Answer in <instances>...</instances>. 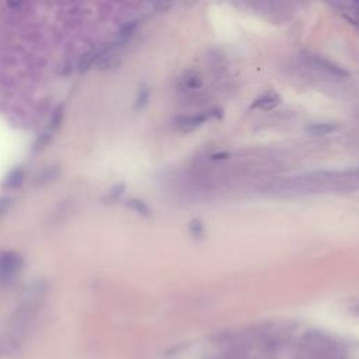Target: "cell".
<instances>
[{
    "instance_id": "obj_1",
    "label": "cell",
    "mask_w": 359,
    "mask_h": 359,
    "mask_svg": "<svg viewBox=\"0 0 359 359\" xmlns=\"http://www.w3.org/2000/svg\"><path fill=\"white\" fill-rule=\"evenodd\" d=\"M218 111H209V112H204V114H194V115H181L174 119V125L178 131L181 132H191L196 129L198 126L205 124L209 118L219 117V114H216Z\"/></svg>"
},
{
    "instance_id": "obj_2",
    "label": "cell",
    "mask_w": 359,
    "mask_h": 359,
    "mask_svg": "<svg viewBox=\"0 0 359 359\" xmlns=\"http://www.w3.org/2000/svg\"><path fill=\"white\" fill-rule=\"evenodd\" d=\"M23 267V258L17 252L6 251L0 255V276L1 278H11L16 275Z\"/></svg>"
},
{
    "instance_id": "obj_3",
    "label": "cell",
    "mask_w": 359,
    "mask_h": 359,
    "mask_svg": "<svg viewBox=\"0 0 359 359\" xmlns=\"http://www.w3.org/2000/svg\"><path fill=\"white\" fill-rule=\"evenodd\" d=\"M311 60H313V63L317 66V68L323 69V70H326L327 73H330L332 76H335V78H348L350 76V72H347L344 68H341L340 65H337L335 62H332L331 59L326 58V56H321V55H311Z\"/></svg>"
},
{
    "instance_id": "obj_4",
    "label": "cell",
    "mask_w": 359,
    "mask_h": 359,
    "mask_svg": "<svg viewBox=\"0 0 359 359\" xmlns=\"http://www.w3.org/2000/svg\"><path fill=\"white\" fill-rule=\"evenodd\" d=\"M279 104H281V96L276 94L275 91H267V93L261 94L252 103L251 110L260 108V110H264V111H270V110L278 107Z\"/></svg>"
},
{
    "instance_id": "obj_5",
    "label": "cell",
    "mask_w": 359,
    "mask_h": 359,
    "mask_svg": "<svg viewBox=\"0 0 359 359\" xmlns=\"http://www.w3.org/2000/svg\"><path fill=\"white\" fill-rule=\"evenodd\" d=\"M26 180V173L21 167H14L9 174L4 177L3 183H1V188L3 190H9V191H13V190H17L20 188L23 183Z\"/></svg>"
},
{
    "instance_id": "obj_6",
    "label": "cell",
    "mask_w": 359,
    "mask_h": 359,
    "mask_svg": "<svg viewBox=\"0 0 359 359\" xmlns=\"http://www.w3.org/2000/svg\"><path fill=\"white\" fill-rule=\"evenodd\" d=\"M338 128L337 125H334V124H324V122H317V124H311L306 128V132L309 134V135H317V136H321V135H330L332 132H335Z\"/></svg>"
},
{
    "instance_id": "obj_7",
    "label": "cell",
    "mask_w": 359,
    "mask_h": 359,
    "mask_svg": "<svg viewBox=\"0 0 359 359\" xmlns=\"http://www.w3.org/2000/svg\"><path fill=\"white\" fill-rule=\"evenodd\" d=\"M138 26H139L138 20H131V21L125 23V24L121 27L119 32H118V41H119L121 44H124V42H126L128 39L132 38V35L135 34V31L138 29Z\"/></svg>"
},
{
    "instance_id": "obj_8",
    "label": "cell",
    "mask_w": 359,
    "mask_h": 359,
    "mask_svg": "<svg viewBox=\"0 0 359 359\" xmlns=\"http://www.w3.org/2000/svg\"><path fill=\"white\" fill-rule=\"evenodd\" d=\"M126 205L132 209V211H135L136 214H139L140 216H145V218H150L152 216V211H150V208L147 206L146 202H143L142 199H138V198H131V199H128V202Z\"/></svg>"
},
{
    "instance_id": "obj_9",
    "label": "cell",
    "mask_w": 359,
    "mask_h": 359,
    "mask_svg": "<svg viewBox=\"0 0 359 359\" xmlns=\"http://www.w3.org/2000/svg\"><path fill=\"white\" fill-rule=\"evenodd\" d=\"M183 83H184L185 87L190 88V90H198V88L202 87L204 80H202L199 73H196V72H188L184 76V79H183Z\"/></svg>"
},
{
    "instance_id": "obj_10",
    "label": "cell",
    "mask_w": 359,
    "mask_h": 359,
    "mask_svg": "<svg viewBox=\"0 0 359 359\" xmlns=\"http://www.w3.org/2000/svg\"><path fill=\"white\" fill-rule=\"evenodd\" d=\"M125 193V185L124 184H118L115 187H112V190L108 193V195L104 196V204H115L118 202V199L122 196V194Z\"/></svg>"
},
{
    "instance_id": "obj_11",
    "label": "cell",
    "mask_w": 359,
    "mask_h": 359,
    "mask_svg": "<svg viewBox=\"0 0 359 359\" xmlns=\"http://www.w3.org/2000/svg\"><path fill=\"white\" fill-rule=\"evenodd\" d=\"M62 121H63V106H59L55 108V111L52 112L51 119H49V129L51 131H56L59 129V126L62 125Z\"/></svg>"
},
{
    "instance_id": "obj_12",
    "label": "cell",
    "mask_w": 359,
    "mask_h": 359,
    "mask_svg": "<svg viewBox=\"0 0 359 359\" xmlns=\"http://www.w3.org/2000/svg\"><path fill=\"white\" fill-rule=\"evenodd\" d=\"M58 175H59V170L56 167H49V168H47L45 171H42L41 175H38V183L45 184V183H49V181H54Z\"/></svg>"
},
{
    "instance_id": "obj_13",
    "label": "cell",
    "mask_w": 359,
    "mask_h": 359,
    "mask_svg": "<svg viewBox=\"0 0 359 359\" xmlns=\"http://www.w3.org/2000/svg\"><path fill=\"white\" fill-rule=\"evenodd\" d=\"M190 232L194 236L195 239H202L205 236V229L204 223L199 221V219H194L191 223H190Z\"/></svg>"
},
{
    "instance_id": "obj_14",
    "label": "cell",
    "mask_w": 359,
    "mask_h": 359,
    "mask_svg": "<svg viewBox=\"0 0 359 359\" xmlns=\"http://www.w3.org/2000/svg\"><path fill=\"white\" fill-rule=\"evenodd\" d=\"M51 140H52V131H48V132L41 134L38 138V140L34 143V150L37 152V150L44 149L45 146H48L49 143H51Z\"/></svg>"
},
{
    "instance_id": "obj_15",
    "label": "cell",
    "mask_w": 359,
    "mask_h": 359,
    "mask_svg": "<svg viewBox=\"0 0 359 359\" xmlns=\"http://www.w3.org/2000/svg\"><path fill=\"white\" fill-rule=\"evenodd\" d=\"M149 100H150V91H149V88H142L139 91V94H138V98H136L135 107L138 110H142L149 103Z\"/></svg>"
},
{
    "instance_id": "obj_16",
    "label": "cell",
    "mask_w": 359,
    "mask_h": 359,
    "mask_svg": "<svg viewBox=\"0 0 359 359\" xmlns=\"http://www.w3.org/2000/svg\"><path fill=\"white\" fill-rule=\"evenodd\" d=\"M10 205H11L10 196H0V216L9 211Z\"/></svg>"
},
{
    "instance_id": "obj_17",
    "label": "cell",
    "mask_w": 359,
    "mask_h": 359,
    "mask_svg": "<svg viewBox=\"0 0 359 359\" xmlns=\"http://www.w3.org/2000/svg\"><path fill=\"white\" fill-rule=\"evenodd\" d=\"M227 156H229L227 153H221V155H215L214 159L215 160H218V159H226Z\"/></svg>"
}]
</instances>
